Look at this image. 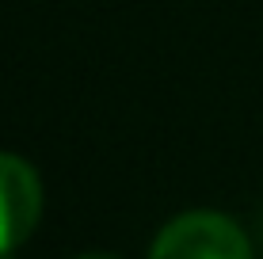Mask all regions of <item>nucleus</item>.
<instances>
[{"label":"nucleus","mask_w":263,"mask_h":259,"mask_svg":"<svg viewBox=\"0 0 263 259\" xmlns=\"http://www.w3.org/2000/svg\"><path fill=\"white\" fill-rule=\"evenodd\" d=\"M149 259H252V244L233 217L191 210L157 233Z\"/></svg>","instance_id":"f257e3e1"},{"label":"nucleus","mask_w":263,"mask_h":259,"mask_svg":"<svg viewBox=\"0 0 263 259\" xmlns=\"http://www.w3.org/2000/svg\"><path fill=\"white\" fill-rule=\"evenodd\" d=\"M42 217V183L23 156L0 153V252L20 248Z\"/></svg>","instance_id":"f03ea898"},{"label":"nucleus","mask_w":263,"mask_h":259,"mask_svg":"<svg viewBox=\"0 0 263 259\" xmlns=\"http://www.w3.org/2000/svg\"><path fill=\"white\" fill-rule=\"evenodd\" d=\"M77 259H122V255H111V252H88V255H77Z\"/></svg>","instance_id":"7ed1b4c3"},{"label":"nucleus","mask_w":263,"mask_h":259,"mask_svg":"<svg viewBox=\"0 0 263 259\" xmlns=\"http://www.w3.org/2000/svg\"><path fill=\"white\" fill-rule=\"evenodd\" d=\"M0 259H12V252H0Z\"/></svg>","instance_id":"20e7f679"}]
</instances>
